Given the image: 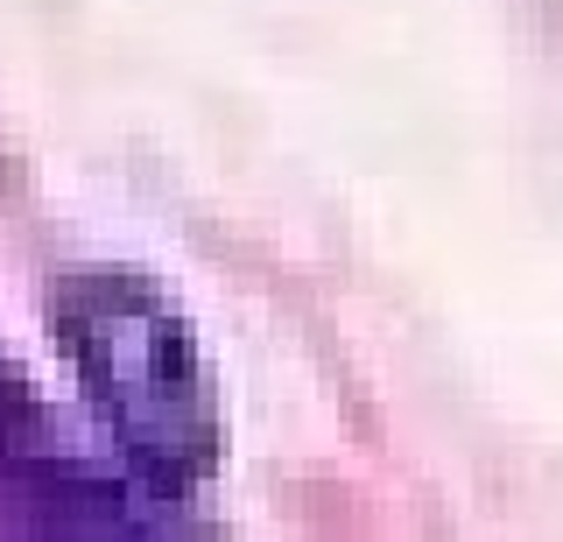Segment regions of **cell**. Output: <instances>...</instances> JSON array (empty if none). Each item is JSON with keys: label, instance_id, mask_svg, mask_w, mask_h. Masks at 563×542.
Returning <instances> with one entry per match:
<instances>
[]
</instances>
